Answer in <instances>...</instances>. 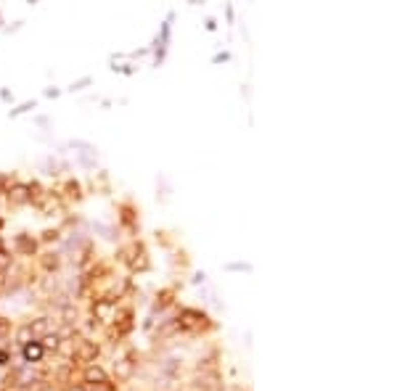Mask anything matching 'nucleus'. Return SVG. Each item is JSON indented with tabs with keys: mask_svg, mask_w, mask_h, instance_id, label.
<instances>
[{
	"mask_svg": "<svg viewBox=\"0 0 397 391\" xmlns=\"http://www.w3.org/2000/svg\"><path fill=\"white\" fill-rule=\"evenodd\" d=\"M58 262H61V259H58V254H45L43 257V267L45 270H58Z\"/></svg>",
	"mask_w": 397,
	"mask_h": 391,
	"instance_id": "1a4fd4ad",
	"label": "nucleus"
},
{
	"mask_svg": "<svg viewBox=\"0 0 397 391\" xmlns=\"http://www.w3.org/2000/svg\"><path fill=\"white\" fill-rule=\"evenodd\" d=\"M37 106V101H27V103H21L19 109H11V117H19V114H27L29 109H34Z\"/></svg>",
	"mask_w": 397,
	"mask_h": 391,
	"instance_id": "9d476101",
	"label": "nucleus"
},
{
	"mask_svg": "<svg viewBox=\"0 0 397 391\" xmlns=\"http://www.w3.org/2000/svg\"><path fill=\"white\" fill-rule=\"evenodd\" d=\"M6 391H43V386H37V388H32L29 383H14V386H8Z\"/></svg>",
	"mask_w": 397,
	"mask_h": 391,
	"instance_id": "2eb2a0df",
	"label": "nucleus"
},
{
	"mask_svg": "<svg viewBox=\"0 0 397 391\" xmlns=\"http://www.w3.org/2000/svg\"><path fill=\"white\" fill-rule=\"evenodd\" d=\"M98 357V347L93 341H80V349H74L72 360L74 362H93Z\"/></svg>",
	"mask_w": 397,
	"mask_h": 391,
	"instance_id": "f03ea898",
	"label": "nucleus"
},
{
	"mask_svg": "<svg viewBox=\"0 0 397 391\" xmlns=\"http://www.w3.org/2000/svg\"><path fill=\"white\" fill-rule=\"evenodd\" d=\"M8 199L14 204H27L32 199V190H29V185H14V188H8Z\"/></svg>",
	"mask_w": 397,
	"mask_h": 391,
	"instance_id": "7ed1b4c3",
	"label": "nucleus"
},
{
	"mask_svg": "<svg viewBox=\"0 0 397 391\" xmlns=\"http://www.w3.org/2000/svg\"><path fill=\"white\" fill-rule=\"evenodd\" d=\"M85 381L88 383H109V375L103 373L98 365H90L88 370H85Z\"/></svg>",
	"mask_w": 397,
	"mask_h": 391,
	"instance_id": "20e7f679",
	"label": "nucleus"
},
{
	"mask_svg": "<svg viewBox=\"0 0 397 391\" xmlns=\"http://www.w3.org/2000/svg\"><path fill=\"white\" fill-rule=\"evenodd\" d=\"M58 344H61V338H58V336H45L40 347L43 349H58Z\"/></svg>",
	"mask_w": 397,
	"mask_h": 391,
	"instance_id": "f8f14e48",
	"label": "nucleus"
},
{
	"mask_svg": "<svg viewBox=\"0 0 397 391\" xmlns=\"http://www.w3.org/2000/svg\"><path fill=\"white\" fill-rule=\"evenodd\" d=\"M66 391H85V388H83V386H69Z\"/></svg>",
	"mask_w": 397,
	"mask_h": 391,
	"instance_id": "6ab92c4d",
	"label": "nucleus"
},
{
	"mask_svg": "<svg viewBox=\"0 0 397 391\" xmlns=\"http://www.w3.org/2000/svg\"><path fill=\"white\" fill-rule=\"evenodd\" d=\"M45 95H48V98H58V95H61V90H56V87H48V90H45Z\"/></svg>",
	"mask_w": 397,
	"mask_h": 391,
	"instance_id": "f3484780",
	"label": "nucleus"
},
{
	"mask_svg": "<svg viewBox=\"0 0 397 391\" xmlns=\"http://www.w3.org/2000/svg\"><path fill=\"white\" fill-rule=\"evenodd\" d=\"M43 354H45V349L40 347V344H24V360H27V362H32V360L37 362Z\"/></svg>",
	"mask_w": 397,
	"mask_h": 391,
	"instance_id": "39448f33",
	"label": "nucleus"
},
{
	"mask_svg": "<svg viewBox=\"0 0 397 391\" xmlns=\"http://www.w3.org/2000/svg\"><path fill=\"white\" fill-rule=\"evenodd\" d=\"M43 238H45V240H56V238H58V233H56V230H45Z\"/></svg>",
	"mask_w": 397,
	"mask_h": 391,
	"instance_id": "dca6fc26",
	"label": "nucleus"
},
{
	"mask_svg": "<svg viewBox=\"0 0 397 391\" xmlns=\"http://www.w3.org/2000/svg\"><path fill=\"white\" fill-rule=\"evenodd\" d=\"M204 320H207V315L196 312V309H183L180 317H178V328L180 330H198V328L207 325Z\"/></svg>",
	"mask_w": 397,
	"mask_h": 391,
	"instance_id": "f257e3e1",
	"label": "nucleus"
},
{
	"mask_svg": "<svg viewBox=\"0 0 397 391\" xmlns=\"http://www.w3.org/2000/svg\"><path fill=\"white\" fill-rule=\"evenodd\" d=\"M225 270H244V272H252L254 267H252L249 262H228V264H225Z\"/></svg>",
	"mask_w": 397,
	"mask_h": 391,
	"instance_id": "9b49d317",
	"label": "nucleus"
},
{
	"mask_svg": "<svg viewBox=\"0 0 397 391\" xmlns=\"http://www.w3.org/2000/svg\"><path fill=\"white\" fill-rule=\"evenodd\" d=\"M114 370H116L120 378H130L133 375V365H130V360H120V362H114Z\"/></svg>",
	"mask_w": 397,
	"mask_h": 391,
	"instance_id": "6e6552de",
	"label": "nucleus"
},
{
	"mask_svg": "<svg viewBox=\"0 0 397 391\" xmlns=\"http://www.w3.org/2000/svg\"><path fill=\"white\" fill-rule=\"evenodd\" d=\"M51 328V320L48 317H40V320H34V323H29V330H32V338L34 336H45Z\"/></svg>",
	"mask_w": 397,
	"mask_h": 391,
	"instance_id": "423d86ee",
	"label": "nucleus"
},
{
	"mask_svg": "<svg viewBox=\"0 0 397 391\" xmlns=\"http://www.w3.org/2000/svg\"><path fill=\"white\" fill-rule=\"evenodd\" d=\"M90 82H93L90 77H83V79H77V82H72V85H69L66 90H72V93H74V90H83V87H88Z\"/></svg>",
	"mask_w": 397,
	"mask_h": 391,
	"instance_id": "4468645a",
	"label": "nucleus"
},
{
	"mask_svg": "<svg viewBox=\"0 0 397 391\" xmlns=\"http://www.w3.org/2000/svg\"><path fill=\"white\" fill-rule=\"evenodd\" d=\"M228 59H230V53H217L212 61H215V64H220V61H228Z\"/></svg>",
	"mask_w": 397,
	"mask_h": 391,
	"instance_id": "a211bd4d",
	"label": "nucleus"
},
{
	"mask_svg": "<svg viewBox=\"0 0 397 391\" xmlns=\"http://www.w3.org/2000/svg\"><path fill=\"white\" fill-rule=\"evenodd\" d=\"M14 246H16V251H24V254H32V251L37 249V243H34V240H27L24 235H16Z\"/></svg>",
	"mask_w": 397,
	"mask_h": 391,
	"instance_id": "0eeeda50",
	"label": "nucleus"
},
{
	"mask_svg": "<svg viewBox=\"0 0 397 391\" xmlns=\"http://www.w3.org/2000/svg\"><path fill=\"white\" fill-rule=\"evenodd\" d=\"M29 338H32V330H29V325L19 328V333H16V341H19V344H29Z\"/></svg>",
	"mask_w": 397,
	"mask_h": 391,
	"instance_id": "ddd939ff",
	"label": "nucleus"
}]
</instances>
